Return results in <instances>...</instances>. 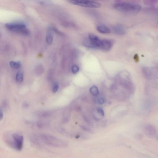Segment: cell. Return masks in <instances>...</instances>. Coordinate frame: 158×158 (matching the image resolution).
<instances>
[{
  "mask_svg": "<svg viewBox=\"0 0 158 158\" xmlns=\"http://www.w3.org/2000/svg\"><path fill=\"white\" fill-rule=\"evenodd\" d=\"M114 8L121 12L134 14L139 12L142 8L138 4L122 3L115 5Z\"/></svg>",
  "mask_w": 158,
  "mask_h": 158,
  "instance_id": "cell-1",
  "label": "cell"
},
{
  "mask_svg": "<svg viewBox=\"0 0 158 158\" xmlns=\"http://www.w3.org/2000/svg\"><path fill=\"white\" fill-rule=\"evenodd\" d=\"M9 30L13 32L21 34L24 35L29 34V30L26 28V25L22 23H9L5 25Z\"/></svg>",
  "mask_w": 158,
  "mask_h": 158,
  "instance_id": "cell-2",
  "label": "cell"
},
{
  "mask_svg": "<svg viewBox=\"0 0 158 158\" xmlns=\"http://www.w3.org/2000/svg\"><path fill=\"white\" fill-rule=\"evenodd\" d=\"M70 3L83 7L98 8L101 6L99 3L91 0H67Z\"/></svg>",
  "mask_w": 158,
  "mask_h": 158,
  "instance_id": "cell-3",
  "label": "cell"
},
{
  "mask_svg": "<svg viewBox=\"0 0 158 158\" xmlns=\"http://www.w3.org/2000/svg\"><path fill=\"white\" fill-rule=\"evenodd\" d=\"M13 138L14 142L12 146L13 148L18 151L22 150L23 148L24 142L23 136L14 134L13 135Z\"/></svg>",
  "mask_w": 158,
  "mask_h": 158,
  "instance_id": "cell-4",
  "label": "cell"
},
{
  "mask_svg": "<svg viewBox=\"0 0 158 158\" xmlns=\"http://www.w3.org/2000/svg\"><path fill=\"white\" fill-rule=\"evenodd\" d=\"M89 38L92 43L97 48H100L101 47L102 40L100 39L98 36L93 34H90L89 35Z\"/></svg>",
  "mask_w": 158,
  "mask_h": 158,
  "instance_id": "cell-5",
  "label": "cell"
},
{
  "mask_svg": "<svg viewBox=\"0 0 158 158\" xmlns=\"http://www.w3.org/2000/svg\"><path fill=\"white\" fill-rule=\"evenodd\" d=\"M113 46L112 42L108 39H103L101 41V43L100 48L105 51L109 50Z\"/></svg>",
  "mask_w": 158,
  "mask_h": 158,
  "instance_id": "cell-6",
  "label": "cell"
},
{
  "mask_svg": "<svg viewBox=\"0 0 158 158\" xmlns=\"http://www.w3.org/2000/svg\"><path fill=\"white\" fill-rule=\"evenodd\" d=\"M97 29L100 33L103 34H108L110 32V30L106 26L100 25L97 26Z\"/></svg>",
  "mask_w": 158,
  "mask_h": 158,
  "instance_id": "cell-7",
  "label": "cell"
},
{
  "mask_svg": "<svg viewBox=\"0 0 158 158\" xmlns=\"http://www.w3.org/2000/svg\"><path fill=\"white\" fill-rule=\"evenodd\" d=\"M53 40V37L50 30H49L46 34V40L47 43L48 44H52Z\"/></svg>",
  "mask_w": 158,
  "mask_h": 158,
  "instance_id": "cell-8",
  "label": "cell"
},
{
  "mask_svg": "<svg viewBox=\"0 0 158 158\" xmlns=\"http://www.w3.org/2000/svg\"><path fill=\"white\" fill-rule=\"evenodd\" d=\"M114 31L115 34L119 35H123L124 34L125 30L122 26L118 25L115 27Z\"/></svg>",
  "mask_w": 158,
  "mask_h": 158,
  "instance_id": "cell-9",
  "label": "cell"
},
{
  "mask_svg": "<svg viewBox=\"0 0 158 158\" xmlns=\"http://www.w3.org/2000/svg\"><path fill=\"white\" fill-rule=\"evenodd\" d=\"M90 93L93 96H96L99 94L98 89L97 86L94 85L92 86L89 89Z\"/></svg>",
  "mask_w": 158,
  "mask_h": 158,
  "instance_id": "cell-10",
  "label": "cell"
},
{
  "mask_svg": "<svg viewBox=\"0 0 158 158\" xmlns=\"http://www.w3.org/2000/svg\"><path fill=\"white\" fill-rule=\"evenodd\" d=\"M24 79V75L23 73L20 72L17 73L16 76L15 80L18 82H22Z\"/></svg>",
  "mask_w": 158,
  "mask_h": 158,
  "instance_id": "cell-11",
  "label": "cell"
},
{
  "mask_svg": "<svg viewBox=\"0 0 158 158\" xmlns=\"http://www.w3.org/2000/svg\"><path fill=\"white\" fill-rule=\"evenodd\" d=\"M83 45L88 47V48L92 49H97L96 47L89 40L88 41L84 42L83 43Z\"/></svg>",
  "mask_w": 158,
  "mask_h": 158,
  "instance_id": "cell-12",
  "label": "cell"
},
{
  "mask_svg": "<svg viewBox=\"0 0 158 158\" xmlns=\"http://www.w3.org/2000/svg\"><path fill=\"white\" fill-rule=\"evenodd\" d=\"M10 65L13 68L15 69H18L21 66V64L19 62H15L14 61L10 62Z\"/></svg>",
  "mask_w": 158,
  "mask_h": 158,
  "instance_id": "cell-13",
  "label": "cell"
},
{
  "mask_svg": "<svg viewBox=\"0 0 158 158\" xmlns=\"http://www.w3.org/2000/svg\"><path fill=\"white\" fill-rule=\"evenodd\" d=\"M80 69L76 65H73L72 67V71L73 74H76L78 72Z\"/></svg>",
  "mask_w": 158,
  "mask_h": 158,
  "instance_id": "cell-14",
  "label": "cell"
},
{
  "mask_svg": "<svg viewBox=\"0 0 158 158\" xmlns=\"http://www.w3.org/2000/svg\"><path fill=\"white\" fill-rule=\"evenodd\" d=\"M59 88V84L57 82H55L52 88V91L54 93H56Z\"/></svg>",
  "mask_w": 158,
  "mask_h": 158,
  "instance_id": "cell-15",
  "label": "cell"
},
{
  "mask_svg": "<svg viewBox=\"0 0 158 158\" xmlns=\"http://www.w3.org/2000/svg\"><path fill=\"white\" fill-rule=\"evenodd\" d=\"M98 103L100 105L103 104L105 102V99L103 97H99L97 100Z\"/></svg>",
  "mask_w": 158,
  "mask_h": 158,
  "instance_id": "cell-16",
  "label": "cell"
},
{
  "mask_svg": "<svg viewBox=\"0 0 158 158\" xmlns=\"http://www.w3.org/2000/svg\"><path fill=\"white\" fill-rule=\"evenodd\" d=\"M97 113L102 117H104V112L103 109L101 108H99L97 109Z\"/></svg>",
  "mask_w": 158,
  "mask_h": 158,
  "instance_id": "cell-17",
  "label": "cell"
},
{
  "mask_svg": "<svg viewBox=\"0 0 158 158\" xmlns=\"http://www.w3.org/2000/svg\"><path fill=\"white\" fill-rule=\"evenodd\" d=\"M3 117V113L2 110L0 109V121L1 120Z\"/></svg>",
  "mask_w": 158,
  "mask_h": 158,
  "instance_id": "cell-18",
  "label": "cell"
},
{
  "mask_svg": "<svg viewBox=\"0 0 158 158\" xmlns=\"http://www.w3.org/2000/svg\"><path fill=\"white\" fill-rule=\"evenodd\" d=\"M134 59H135L136 61H138V55H136L134 57Z\"/></svg>",
  "mask_w": 158,
  "mask_h": 158,
  "instance_id": "cell-19",
  "label": "cell"
}]
</instances>
